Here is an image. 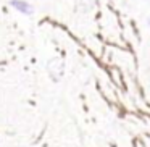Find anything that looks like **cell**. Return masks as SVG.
Segmentation results:
<instances>
[{
    "label": "cell",
    "instance_id": "obj_1",
    "mask_svg": "<svg viewBox=\"0 0 150 147\" xmlns=\"http://www.w3.org/2000/svg\"><path fill=\"white\" fill-rule=\"evenodd\" d=\"M8 5H10L15 11L24 15V16H31V15L34 13L33 4H29L28 0H8Z\"/></svg>",
    "mask_w": 150,
    "mask_h": 147
},
{
    "label": "cell",
    "instance_id": "obj_2",
    "mask_svg": "<svg viewBox=\"0 0 150 147\" xmlns=\"http://www.w3.org/2000/svg\"><path fill=\"white\" fill-rule=\"evenodd\" d=\"M147 26H149V29H150V18H147Z\"/></svg>",
    "mask_w": 150,
    "mask_h": 147
}]
</instances>
